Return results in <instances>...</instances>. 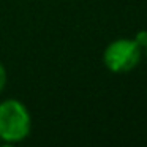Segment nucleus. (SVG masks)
Returning a JSON list of instances; mask_svg holds the SVG:
<instances>
[{"mask_svg": "<svg viewBox=\"0 0 147 147\" xmlns=\"http://www.w3.org/2000/svg\"><path fill=\"white\" fill-rule=\"evenodd\" d=\"M0 141H2V139H0Z\"/></svg>", "mask_w": 147, "mask_h": 147, "instance_id": "obj_6", "label": "nucleus"}, {"mask_svg": "<svg viewBox=\"0 0 147 147\" xmlns=\"http://www.w3.org/2000/svg\"><path fill=\"white\" fill-rule=\"evenodd\" d=\"M142 57V48L134 38H119L111 41L103 52L105 67L111 73H130L139 65Z\"/></svg>", "mask_w": 147, "mask_h": 147, "instance_id": "obj_2", "label": "nucleus"}, {"mask_svg": "<svg viewBox=\"0 0 147 147\" xmlns=\"http://www.w3.org/2000/svg\"><path fill=\"white\" fill-rule=\"evenodd\" d=\"M134 41H136L141 48H144V46L147 45V30H139V32L134 35Z\"/></svg>", "mask_w": 147, "mask_h": 147, "instance_id": "obj_3", "label": "nucleus"}, {"mask_svg": "<svg viewBox=\"0 0 147 147\" xmlns=\"http://www.w3.org/2000/svg\"><path fill=\"white\" fill-rule=\"evenodd\" d=\"M32 119L29 109L19 100L0 103V139L5 142H21L30 134Z\"/></svg>", "mask_w": 147, "mask_h": 147, "instance_id": "obj_1", "label": "nucleus"}, {"mask_svg": "<svg viewBox=\"0 0 147 147\" xmlns=\"http://www.w3.org/2000/svg\"><path fill=\"white\" fill-rule=\"evenodd\" d=\"M5 86H7V70H5L3 65L0 63V93L5 89Z\"/></svg>", "mask_w": 147, "mask_h": 147, "instance_id": "obj_4", "label": "nucleus"}, {"mask_svg": "<svg viewBox=\"0 0 147 147\" xmlns=\"http://www.w3.org/2000/svg\"><path fill=\"white\" fill-rule=\"evenodd\" d=\"M142 54H146V57H147V45L142 48Z\"/></svg>", "mask_w": 147, "mask_h": 147, "instance_id": "obj_5", "label": "nucleus"}]
</instances>
